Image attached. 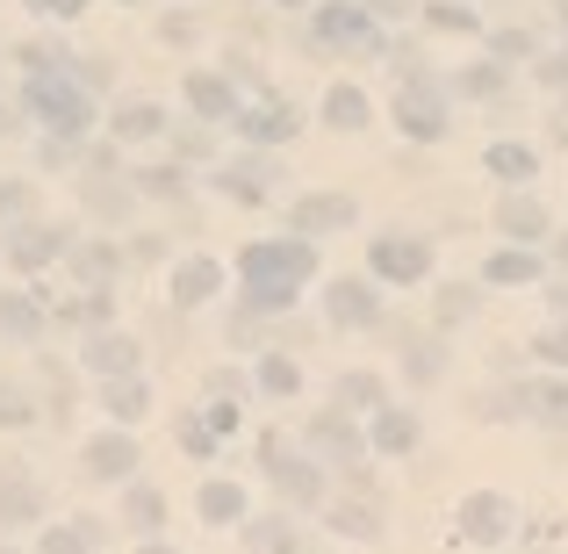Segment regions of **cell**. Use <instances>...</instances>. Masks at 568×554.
<instances>
[{
	"label": "cell",
	"mask_w": 568,
	"mask_h": 554,
	"mask_svg": "<svg viewBox=\"0 0 568 554\" xmlns=\"http://www.w3.org/2000/svg\"><path fill=\"white\" fill-rule=\"evenodd\" d=\"M237 281H245V310H295V295L317 281V238H252L237 252Z\"/></svg>",
	"instance_id": "6da1fadb"
},
{
	"label": "cell",
	"mask_w": 568,
	"mask_h": 554,
	"mask_svg": "<svg viewBox=\"0 0 568 554\" xmlns=\"http://www.w3.org/2000/svg\"><path fill=\"white\" fill-rule=\"evenodd\" d=\"M310 29H317L324 51H346V58H388L382 22L361 8V0H317V8H310Z\"/></svg>",
	"instance_id": "7a4b0ae2"
},
{
	"label": "cell",
	"mask_w": 568,
	"mask_h": 554,
	"mask_svg": "<svg viewBox=\"0 0 568 554\" xmlns=\"http://www.w3.org/2000/svg\"><path fill=\"white\" fill-rule=\"evenodd\" d=\"M396 130L410 144H439L446 130H454V94H446L432 72H410V80L396 87Z\"/></svg>",
	"instance_id": "3957f363"
},
{
	"label": "cell",
	"mask_w": 568,
	"mask_h": 554,
	"mask_svg": "<svg viewBox=\"0 0 568 554\" xmlns=\"http://www.w3.org/2000/svg\"><path fill=\"white\" fill-rule=\"evenodd\" d=\"M22 101L43 115V130H51V138H80V130L94 123V101H87L80 80H65V66H58V72H29V94Z\"/></svg>",
	"instance_id": "277c9868"
},
{
	"label": "cell",
	"mask_w": 568,
	"mask_h": 554,
	"mask_svg": "<svg viewBox=\"0 0 568 554\" xmlns=\"http://www.w3.org/2000/svg\"><path fill=\"white\" fill-rule=\"evenodd\" d=\"M367 274L388 281V289L425 281L432 274V238H417V231H375V245H367Z\"/></svg>",
	"instance_id": "5b68a950"
},
{
	"label": "cell",
	"mask_w": 568,
	"mask_h": 554,
	"mask_svg": "<svg viewBox=\"0 0 568 554\" xmlns=\"http://www.w3.org/2000/svg\"><path fill=\"white\" fill-rule=\"evenodd\" d=\"M454 518H460V541H475V547H504L518 533V504L504 490H468Z\"/></svg>",
	"instance_id": "8992f818"
},
{
	"label": "cell",
	"mask_w": 568,
	"mask_h": 554,
	"mask_svg": "<svg viewBox=\"0 0 568 554\" xmlns=\"http://www.w3.org/2000/svg\"><path fill=\"white\" fill-rule=\"evenodd\" d=\"M303 454L310 461H346V469H353V461H367L361 417L338 411V403H332V411H317V417H310V432H303Z\"/></svg>",
	"instance_id": "52a82bcc"
},
{
	"label": "cell",
	"mask_w": 568,
	"mask_h": 554,
	"mask_svg": "<svg viewBox=\"0 0 568 554\" xmlns=\"http://www.w3.org/2000/svg\"><path fill=\"white\" fill-rule=\"evenodd\" d=\"M266 475H274V490L288 504H324V475H317V461L310 454H288V440H266Z\"/></svg>",
	"instance_id": "ba28073f"
},
{
	"label": "cell",
	"mask_w": 568,
	"mask_h": 554,
	"mask_svg": "<svg viewBox=\"0 0 568 554\" xmlns=\"http://www.w3.org/2000/svg\"><path fill=\"white\" fill-rule=\"evenodd\" d=\"M231 123H237V138H245V144H260V152H281V144H295L303 115H295L288 101H252V109L237 101V115H231Z\"/></svg>",
	"instance_id": "9c48e42d"
},
{
	"label": "cell",
	"mask_w": 568,
	"mask_h": 554,
	"mask_svg": "<svg viewBox=\"0 0 568 554\" xmlns=\"http://www.w3.org/2000/svg\"><path fill=\"white\" fill-rule=\"evenodd\" d=\"M324 318H332L338 332H361V324H382V289H375V274H367V281L338 274L332 289H324Z\"/></svg>",
	"instance_id": "30bf717a"
},
{
	"label": "cell",
	"mask_w": 568,
	"mask_h": 554,
	"mask_svg": "<svg viewBox=\"0 0 568 554\" xmlns=\"http://www.w3.org/2000/svg\"><path fill=\"white\" fill-rule=\"evenodd\" d=\"M353 223H361V202H353V194H303V202L288 209L295 238H332V231H353Z\"/></svg>",
	"instance_id": "8fae6325"
},
{
	"label": "cell",
	"mask_w": 568,
	"mask_h": 554,
	"mask_svg": "<svg viewBox=\"0 0 568 554\" xmlns=\"http://www.w3.org/2000/svg\"><path fill=\"white\" fill-rule=\"evenodd\" d=\"M367 417H375V425H367V454H382V461L417 454L425 425H417V411H410V403H382V411H367Z\"/></svg>",
	"instance_id": "7c38bea8"
},
{
	"label": "cell",
	"mask_w": 568,
	"mask_h": 554,
	"mask_svg": "<svg viewBox=\"0 0 568 554\" xmlns=\"http://www.w3.org/2000/svg\"><path fill=\"white\" fill-rule=\"evenodd\" d=\"M274 152H245V159H223L209 181H216V194H231V202H266L274 194Z\"/></svg>",
	"instance_id": "4fadbf2b"
},
{
	"label": "cell",
	"mask_w": 568,
	"mask_h": 554,
	"mask_svg": "<svg viewBox=\"0 0 568 554\" xmlns=\"http://www.w3.org/2000/svg\"><path fill=\"white\" fill-rule=\"evenodd\" d=\"M87 475H94V483H130V475H138V440H130V432H101V440H87Z\"/></svg>",
	"instance_id": "5bb4252c"
},
{
	"label": "cell",
	"mask_w": 568,
	"mask_h": 554,
	"mask_svg": "<svg viewBox=\"0 0 568 554\" xmlns=\"http://www.w3.org/2000/svg\"><path fill=\"white\" fill-rule=\"evenodd\" d=\"M483 281H489V289H540V281H547L540 245H504V252H489V260H483Z\"/></svg>",
	"instance_id": "9a60e30c"
},
{
	"label": "cell",
	"mask_w": 568,
	"mask_h": 554,
	"mask_svg": "<svg viewBox=\"0 0 568 554\" xmlns=\"http://www.w3.org/2000/svg\"><path fill=\"white\" fill-rule=\"evenodd\" d=\"M497 231L511 238V245H540V238H547V202L532 188H511L497 202Z\"/></svg>",
	"instance_id": "2e32d148"
},
{
	"label": "cell",
	"mask_w": 568,
	"mask_h": 554,
	"mask_svg": "<svg viewBox=\"0 0 568 554\" xmlns=\"http://www.w3.org/2000/svg\"><path fill=\"white\" fill-rule=\"evenodd\" d=\"M483 173H497L504 188H532V173H540V152H532L526 138H497V144H483Z\"/></svg>",
	"instance_id": "e0dca14e"
},
{
	"label": "cell",
	"mask_w": 568,
	"mask_h": 554,
	"mask_svg": "<svg viewBox=\"0 0 568 554\" xmlns=\"http://www.w3.org/2000/svg\"><path fill=\"white\" fill-rule=\"evenodd\" d=\"M65 245H72V238L58 231V223H22V231L8 238V260L22 266V274H37V266H51V260H58Z\"/></svg>",
	"instance_id": "ac0fdd59"
},
{
	"label": "cell",
	"mask_w": 568,
	"mask_h": 554,
	"mask_svg": "<svg viewBox=\"0 0 568 554\" xmlns=\"http://www.w3.org/2000/svg\"><path fill=\"white\" fill-rule=\"evenodd\" d=\"M181 94H187V109L202 115V123H231V115H237V87L216 80V72H187Z\"/></svg>",
	"instance_id": "d6986e66"
},
{
	"label": "cell",
	"mask_w": 568,
	"mask_h": 554,
	"mask_svg": "<svg viewBox=\"0 0 568 554\" xmlns=\"http://www.w3.org/2000/svg\"><path fill=\"white\" fill-rule=\"evenodd\" d=\"M216 289H223V260H209V252H194V260L173 266V303H181V310L209 303Z\"/></svg>",
	"instance_id": "ffe728a7"
},
{
	"label": "cell",
	"mask_w": 568,
	"mask_h": 554,
	"mask_svg": "<svg viewBox=\"0 0 568 554\" xmlns=\"http://www.w3.org/2000/svg\"><path fill=\"white\" fill-rule=\"evenodd\" d=\"M332 403H338V411H353V417H367V411H382V403H388V382H382L375 367H346L332 382Z\"/></svg>",
	"instance_id": "44dd1931"
},
{
	"label": "cell",
	"mask_w": 568,
	"mask_h": 554,
	"mask_svg": "<svg viewBox=\"0 0 568 554\" xmlns=\"http://www.w3.org/2000/svg\"><path fill=\"white\" fill-rule=\"evenodd\" d=\"M80 361L94 374H109V382H115V374H138V339H130V332H94L80 346Z\"/></svg>",
	"instance_id": "7402d4cb"
},
{
	"label": "cell",
	"mask_w": 568,
	"mask_h": 554,
	"mask_svg": "<svg viewBox=\"0 0 568 554\" xmlns=\"http://www.w3.org/2000/svg\"><path fill=\"white\" fill-rule=\"evenodd\" d=\"M194 512H202L209 526H237V518H245V483H231V475H209V483L194 490Z\"/></svg>",
	"instance_id": "603a6c76"
},
{
	"label": "cell",
	"mask_w": 568,
	"mask_h": 554,
	"mask_svg": "<svg viewBox=\"0 0 568 554\" xmlns=\"http://www.w3.org/2000/svg\"><path fill=\"white\" fill-rule=\"evenodd\" d=\"M37 518H43V490L37 483H29V475L22 469H0V526H37Z\"/></svg>",
	"instance_id": "cb8c5ba5"
},
{
	"label": "cell",
	"mask_w": 568,
	"mask_h": 554,
	"mask_svg": "<svg viewBox=\"0 0 568 554\" xmlns=\"http://www.w3.org/2000/svg\"><path fill=\"white\" fill-rule=\"evenodd\" d=\"M324 123L353 138V130H367V123H375V101H367L353 80H332V94H324Z\"/></svg>",
	"instance_id": "d4e9b609"
},
{
	"label": "cell",
	"mask_w": 568,
	"mask_h": 554,
	"mask_svg": "<svg viewBox=\"0 0 568 554\" xmlns=\"http://www.w3.org/2000/svg\"><path fill=\"white\" fill-rule=\"evenodd\" d=\"M245 526V547L252 554H303V533H295V518H237Z\"/></svg>",
	"instance_id": "484cf974"
},
{
	"label": "cell",
	"mask_w": 568,
	"mask_h": 554,
	"mask_svg": "<svg viewBox=\"0 0 568 554\" xmlns=\"http://www.w3.org/2000/svg\"><path fill=\"white\" fill-rule=\"evenodd\" d=\"M0 332L22 339V346H37V339H43V303L22 295V289H8V295H0Z\"/></svg>",
	"instance_id": "4316f807"
},
{
	"label": "cell",
	"mask_w": 568,
	"mask_h": 554,
	"mask_svg": "<svg viewBox=\"0 0 568 554\" xmlns=\"http://www.w3.org/2000/svg\"><path fill=\"white\" fill-rule=\"evenodd\" d=\"M101 403H109V417H115V425H138V417L152 411V389H144V374H115Z\"/></svg>",
	"instance_id": "83f0119b"
},
{
	"label": "cell",
	"mask_w": 568,
	"mask_h": 554,
	"mask_svg": "<svg viewBox=\"0 0 568 554\" xmlns=\"http://www.w3.org/2000/svg\"><path fill=\"white\" fill-rule=\"evenodd\" d=\"M123 526L130 533H159V526H166V497H159L152 483H130L123 490Z\"/></svg>",
	"instance_id": "f1b7e54d"
},
{
	"label": "cell",
	"mask_w": 568,
	"mask_h": 554,
	"mask_svg": "<svg viewBox=\"0 0 568 554\" xmlns=\"http://www.w3.org/2000/svg\"><path fill=\"white\" fill-rule=\"evenodd\" d=\"M252 389H260V396H295V389H303V361L274 346V353L260 361V374H252Z\"/></svg>",
	"instance_id": "f546056e"
},
{
	"label": "cell",
	"mask_w": 568,
	"mask_h": 554,
	"mask_svg": "<svg viewBox=\"0 0 568 554\" xmlns=\"http://www.w3.org/2000/svg\"><path fill=\"white\" fill-rule=\"evenodd\" d=\"M446 374V346L439 339H410V346H403V382L410 389H432Z\"/></svg>",
	"instance_id": "4dcf8cb0"
},
{
	"label": "cell",
	"mask_w": 568,
	"mask_h": 554,
	"mask_svg": "<svg viewBox=\"0 0 568 554\" xmlns=\"http://www.w3.org/2000/svg\"><path fill=\"white\" fill-rule=\"evenodd\" d=\"M115 138H123V144L166 138V109H159V101H130V109H115Z\"/></svg>",
	"instance_id": "1f68e13d"
},
{
	"label": "cell",
	"mask_w": 568,
	"mask_h": 554,
	"mask_svg": "<svg viewBox=\"0 0 568 554\" xmlns=\"http://www.w3.org/2000/svg\"><path fill=\"white\" fill-rule=\"evenodd\" d=\"M417 14H425L432 29H446V37H483V14L460 8V0H417Z\"/></svg>",
	"instance_id": "d6a6232c"
},
{
	"label": "cell",
	"mask_w": 568,
	"mask_h": 554,
	"mask_svg": "<svg viewBox=\"0 0 568 554\" xmlns=\"http://www.w3.org/2000/svg\"><path fill=\"white\" fill-rule=\"evenodd\" d=\"M332 533H338V541H361V547H375V541H382V518H375V504H332Z\"/></svg>",
	"instance_id": "836d02e7"
},
{
	"label": "cell",
	"mask_w": 568,
	"mask_h": 554,
	"mask_svg": "<svg viewBox=\"0 0 568 554\" xmlns=\"http://www.w3.org/2000/svg\"><path fill=\"white\" fill-rule=\"evenodd\" d=\"M518 396H526V417H540V425H568V382H526Z\"/></svg>",
	"instance_id": "e575fe53"
},
{
	"label": "cell",
	"mask_w": 568,
	"mask_h": 554,
	"mask_svg": "<svg viewBox=\"0 0 568 554\" xmlns=\"http://www.w3.org/2000/svg\"><path fill=\"white\" fill-rule=\"evenodd\" d=\"M101 547V518H80V526H51L37 554H94Z\"/></svg>",
	"instance_id": "d590c367"
},
{
	"label": "cell",
	"mask_w": 568,
	"mask_h": 554,
	"mask_svg": "<svg viewBox=\"0 0 568 554\" xmlns=\"http://www.w3.org/2000/svg\"><path fill=\"white\" fill-rule=\"evenodd\" d=\"M504 80H511V66L483 58V66H468V72L454 80V94H475V101H489V94H504Z\"/></svg>",
	"instance_id": "8d00e7d4"
},
{
	"label": "cell",
	"mask_w": 568,
	"mask_h": 554,
	"mask_svg": "<svg viewBox=\"0 0 568 554\" xmlns=\"http://www.w3.org/2000/svg\"><path fill=\"white\" fill-rule=\"evenodd\" d=\"M475 303H483V295H475L468 281H454V289H439V303H432V318H439V332H454V324H468V318H475Z\"/></svg>",
	"instance_id": "74e56055"
},
{
	"label": "cell",
	"mask_w": 568,
	"mask_h": 554,
	"mask_svg": "<svg viewBox=\"0 0 568 554\" xmlns=\"http://www.w3.org/2000/svg\"><path fill=\"white\" fill-rule=\"evenodd\" d=\"M65 260L87 274V289H101V281L115 274V245H65Z\"/></svg>",
	"instance_id": "f35d334b"
},
{
	"label": "cell",
	"mask_w": 568,
	"mask_h": 554,
	"mask_svg": "<svg viewBox=\"0 0 568 554\" xmlns=\"http://www.w3.org/2000/svg\"><path fill=\"white\" fill-rule=\"evenodd\" d=\"M489 58H497V66H526V58H540V43H532V29H497V37H489Z\"/></svg>",
	"instance_id": "ab89813d"
},
{
	"label": "cell",
	"mask_w": 568,
	"mask_h": 554,
	"mask_svg": "<svg viewBox=\"0 0 568 554\" xmlns=\"http://www.w3.org/2000/svg\"><path fill=\"white\" fill-rule=\"evenodd\" d=\"M532 361H540V367H555V374H568V324H561V318L547 324L540 339H532Z\"/></svg>",
	"instance_id": "60d3db41"
},
{
	"label": "cell",
	"mask_w": 568,
	"mask_h": 554,
	"mask_svg": "<svg viewBox=\"0 0 568 554\" xmlns=\"http://www.w3.org/2000/svg\"><path fill=\"white\" fill-rule=\"evenodd\" d=\"M181 446H187L194 461H209V454H216V432H209V417H181Z\"/></svg>",
	"instance_id": "b9f144b4"
},
{
	"label": "cell",
	"mask_w": 568,
	"mask_h": 554,
	"mask_svg": "<svg viewBox=\"0 0 568 554\" xmlns=\"http://www.w3.org/2000/svg\"><path fill=\"white\" fill-rule=\"evenodd\" d=\"M144 194H166V202H173V194H187V181L173 167H152V173H144Z\"/></svg>",
	"instance_id": "7bdbcfd3"
},
{
	"label": "cell",
	"mask_w": 568,
	"mask_h": 554,
	"mask_svg": "<svg viewBox=\"0 0 568 554\" xmlns=\"http://www.w3.org/2000/svg\"><path fill=\"white\" fill-rule=\"evenodd\" d=\"M245 374H237V367H216V374H209V396H245Z\"/></svg>",
	"instance_id": "ee69618b"
},
{
	"label": "cell",
	"mask_w": 568,
	"mask_h": 554,
	"mask_svg": "<svg viewBox=\"0 0 568 554\" xmlns=\"http://www.w3.org/2000/svg\"><path fill=\"white\" fill-rule=\"evenodd\" d=\"M375 22H403V14H417V0H361Z\"/></svg>",
	"instance_id": "f6af8a7d"
},
{
	"label": "cell",
	"mask_w": 568,
	"mask_h": 554,
	"mask_svg": "<svg viewBox=\"0 0 568 554\" xmlns=\"http://www.w3.org/2000/svg\"><path fill=\"white\" fill-rule=\"evenodd\" d=\"M37 14H51V22H72V14H87V0H29Z\"/></svg>",
	"instance_id": "bcb514c9"
},
{
	"label": "cell",
	"mask_w": 568,
	"mask_h": 554,
	"mask_svg": "<svg viewBox=\"0 0 568 554\" xmlns=\"http://www.w3.org/2000/svg\"><path fill=\"white\" fill-rule=\"evenodd\" d=\"M202 417H209V432H237V403H209Z\"/></svg>",
	"instance_id": "7dc6e473"
},
{
	"label": "cell",
	"mask_w": 568,
	"mask_h": 554,
	"mask_svg": "<svg viewBox=\"0 0 568 554\" xmlns=\"http://www.w3.org/2000/svg\"><path fill=\"white\" fill-rule=\"evenodd\" d=\"M72 72H80V87H109V66H101L94 51H87V58H80V66H72Z\"/></svg>",
	"instance_id": "c3c4849f"
},
{
	"label": "cell",
	"mask_w": 568,
	"mask_h": 554,
	"mask_svg": "<svg viewBox=\"0 0 568 554\" xmlns=\"http://www.w3.org/2000/svg\"><path fill=\"white\" fill-rule=\"evenodd\" d=\"M14 209H29V188L22 181H0V216H14Z\"/></svg>",
	"instance_id": "681fc988"
},
{
	"label": "cell",
	"mask_w": 568,
	"mask_h": 554,
	"mask_svg": "<svg viewBox=\"0 0 568 554\" xmlns=\"http://www.w3.org/2000/svg\"><path fill=\"white\" fill-rule=\"evenodd\" d=\"M547 295H555V318L568 324V289H547Z\"/></svg>",
	"instance_id": "f907efd6"
},
{
	"label": "cell",
	"mask_w": 568,
	"mask_h": 554,
	"mask_svg": "<svg viewBox=\"0 0 568 554\" xmlns=\"http://www.w3.org/2000/svg\"><path fill=\"white\" fill-rule=\"evenodd\" d=\"M8 130H14V115H8V101H0V138H8Z\"/></svg>",
	"instance_id": "816d5d0a"
},
{
	"label": "cell",
	"mask_w": 568,
	"mask_h": 554,
	"mask_svg": "<svg viewBox=\"0 0 568 554\" xmlns=\"http://www.w3.org/2000/svg\"><path fill=\"white\" fill-rule=\"evenodd\" d=\"M555 14H561V29H568V0H555Z\"/></svg>",
	"instance_id": "f5cc1de1"
},
{
	"label": "cell",
	"mask_w": 568,
	"mask_h": 554,
	"mask_svg": "<svg viewBox=\"0 0 568 554\" xmlns=\"http://www.w3.org/2000/svg\"><path fill=\"white\" fill-rule=\"evenodd\" d=\"M281 8H317V0H281Z\"/></svg>",
	"instance_id": "db71d44e"
},
{
	"label": "cell",
	"mask_w": 568,
	"mask_h": 554,
	"mask_svg": "<svg viewBox=\"0 0 568 554\" xmlns=\"http://www.w3.org/2000/svg\"><path fill=\"white\" fill-rule=\"evenodd\" d=\"M144 554H173V547H159V541H152V547H144Z\"/></svg>",
	"instance_id": "11a10c76"
},
{
	"label": "cell",
	"mask_w": 568,
	"mask_h": 554,
	"mask_svg": "<svg viewBox=\"0 0 568 554\" xmlns=\"http://www.w3.org/2000/svg\"><path fill=\"white\" fill-rule=\"evenodd\" d=\"M0 554H14V547H0Z\"/></svg>",
	"instance_id": "9f6ffc18"
},
{
	"label": "cell",
	"mask_w": 568,
	"mask_h": 554,
	"mask_svg": "<svg viewBox=\"0 0 568 554\" xmlns=\"http://www.w3.org/2000/svg\"><path fill=\"white\" fill-rule=\"evenodd\" d=\"M130 8H138V0H130Z\"/></svg>",
	"instance_id": "6f0895ef"
}]
</instances>
